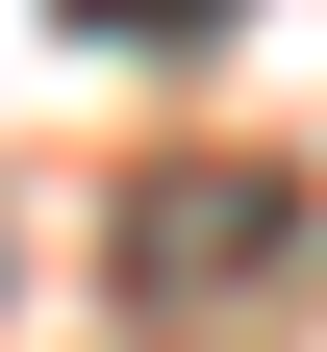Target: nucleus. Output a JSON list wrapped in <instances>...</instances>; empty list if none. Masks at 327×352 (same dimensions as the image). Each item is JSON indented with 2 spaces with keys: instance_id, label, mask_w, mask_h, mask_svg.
I'll list each match as a JSON object with an SVG mask.
<instances>
[{
  "instance_id": "f257e3e1",
  "label": "nucleus",
  "mask_w": 327,
  "mask_h": 352,
  "mask_svg": "<svg viewBox=\"0 0 327 352\" xmlns=\"http://www.w3.org/2000/svg\"><path fill=\"white\" fill-rule=\"evenodd\" d=\"M302 227H327V201H302L277 151H151V176L101 201V277H126V327H176V302H252Z\"/></svg>"
},
{
  "instance_id": "f03ea898",
  "label": "nucleus",
  "mask_w": 327,
  "mask_h": 352,
  "mask_svg": "<svg viewBox=\"0 0 327 352\" xmlns=\"http://www.w3.org/2000/svg\"><path fill=\"white\" fill-rule=\"evenodd\" d=\"M76 25H126V51H202V25H226V0H76Z\"/></svg>"
}]
</instances>
